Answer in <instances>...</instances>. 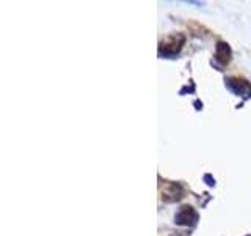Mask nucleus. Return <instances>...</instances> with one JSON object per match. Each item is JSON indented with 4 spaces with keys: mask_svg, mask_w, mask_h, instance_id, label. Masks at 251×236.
I'll return each instance as SVG.
<instances>
[{
    "mask_svg": "<svg viewBox=\"0 0 251 236\" xmlns=\"http://www.w3.org/2000/svg\"><path fill=\"white\" fill-rule=\"evenodd\" d=\"M196 220V212L190 208V206H184L177 212L176 216V222L180 225H188V224H193Z\"/></svg>",
    "mask_w": 251,
    "mask_h": 236,
    "instance_id": "f257e3e1",
    "label": "nucleus"
}]
</instances>
